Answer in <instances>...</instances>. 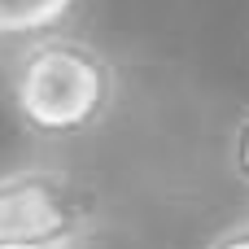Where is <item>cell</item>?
Segmentation results:
<instances>
[{"mask_svg": "<svg viewBox=\"0 0 249 249\" xmlns=\"http://www.w3.org/2000/svg\"><path fill=\"white\" fill-rule=\"evenodd\" d=\"M118 105L114 57L74 31L26 39L9 57V109L35 140L92 136Z\"/></svg>", "mask_w": 249, "mask_h": 249, "instance_id": "6da1fadb", "label": "cell"}, {"mask_svg": "<svg viewBox=\"0 0 249 249\" xmlns=\"http://www.w3.org/2000/svg\"><path fill=\"white\" fill-rule=\"evenodd\" d=\"M101 223L88 179L53 162L0 171V249H79Z\"/></svg>", "mask_w": 249, "mask_h": 249, "instance_id": "7a4b0ae2", "label": "cell"}, {"mask_svg": "<svg viewBox=\"0 0 249 249\" xmlns=\"http://www.w3.org/2000/svg\"><path fill=\"white\" fill-rule=\"evenodd\" d=\"M79 0H0V39H35L61 31Z\"/></svg>", "mask_w": 249, "mask_h": 249, "instance_id": "3957f363", "label": "cell"}, {"mask_svg": "<svg viewBox=\"0 0 249 249\" xmlns=\"http://www.w3.org/2000/svg\"><path fill=\"white\" fill-rule=\"evenodd\" d=\"M228 171H232V179L249 193V109L236 118V127L228 136Z\"/></svg>", "mask_w": 249, "mask_h": 249, "instance_id": "277c9868", "label": "cell"}, {"mask_svg": "<svg viewBox=\"0 0 249 249\" xmlns=\"http://www.w3.org/2000/svg\"><path fill=\"white\" fill-rule=\"evenodd\" d=\"M201 249H249V214L245 219H232L228 228H219Z\"/></svg>", "mask_w": 249, "mask_h": 249, "instance_id": "5b68a950", "label": "cell"}]
</instances>
